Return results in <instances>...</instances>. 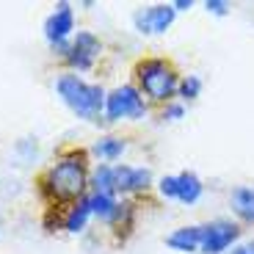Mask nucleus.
<instances>
[{"label": "nucleus", "instance_id": "1", "mask_svg": "<svg viewBox=\"0 0 254 254\" xmlns=\"http://www.w3.org/2000/svg\"><path fill=\"white\" fill-rule=\"evenodd\" d=\"M86 177L89 172L83 152H69L45 174V190L56 202H80L86 190Z\"/></svg>", "mask_w": 254, "mask_h": 254}, {"label": "nucleus", "instance_id": "2", "mask_svg": "<svg viewBox=\"0 0 254 254\" xmlns=\"http://www.w3.org/2000/svg\"><path fill=\"white\" fill-rule=\"evenodd\" d=\"M58 97H61L80 119H97L100 111L105 108V91L100 86L80 80L77 75H61L56 83Z\"/></svg>", "mask_w": 254, "mask_h": 254}, {"label": "nucleus", "instance_id": "3", "mask_svg": "<svg viewBox=\"0 0 254 254\" xmlns=\"http://www.w3.org/2000/svg\"><path fill=\"white\" fill-rule=\"evenodd\" d=\"M135 75H138L141 91L155 102H172V97L180 91L177 72H174L166 61H160V58L141 61L138 69H135Z\"/></svg>", "mask_w": 254, "mask_h": 254}, {"label": "nucleus", "instance_id": "4", "mask_svg": "<svg viewBox=\"0 0 254 254\" xmlns=\"http://www.w3.org/2000/svg\"><path fill=\"white\" fill-rule=\"evenodd\" d=\"M146 114L144 97L135 86H119L105 97V116L108 122L116 119H141Z\"/></svg>", "mask_w": 254, "mask_h": 254}, {"label": "nucleus", "instance_id": "5", "mask_svg": "<svg viewBox=\"0 0 254 254\" xmlns=\"http://www.w3.org/2000/svg\"><path fill=\"white\" fill-rule=\"evenodd\" d=\"M72 28H75V14H72V6L69 3H58L56 11L47 17L45 22V36L47 42H50L56 50H61L64 56H66V50H69V45H66V39H69Z\"/></svg>", "mask_w": 254, "mask_h": 254}, {"label": "nucleus", "instance_id": "6", "mask_svg": "<svg viewBox=\"0 0 254 254\" xmlns=\"http://www.w3.org/2000/svg\"><path fill=\"white\" fill-rule=\"evenodd\" d=\"M238 235H241L238 224L224 221V218L221 221H213V224H204L202 227V249L199 252L202 254H221L238 241Z\"/></svg>", "mask_w": 254, "mask_h": 254}, {"label": "nucleus", "instance_id": "7", "mask_svg": "<svg viewBox=\"0 0 254 254\" xmlns=\"http://www.w3.org/2000/svg\"><path fill=\"white\" fill-rule=\"evenodd\" d=\"M174 14H177L174 6L160 3V6L138 8V11L133 14V22H135V28H138L141 33H166L174 22Z\"/></svg>", "mask_w": 254, "mask_h": 254}, {"label": "nucleus", "instance_id": "8", "mask_svg": "<svg viewBox=\"0 0 254 254\" xmlns=\"http://www.w3.org/2000/svg\"><path fill=\"white\" fill-rule=\"evenodd\" d=\"M100 39L89 31H77V36L72 39L69 50H66V61L75 66V69H89L94 58L100 56Z\"/></svg>", "mask_w": 254, "mask_h": 254}, {"label": "nucleus", "instance_id": "9", "mask_svg": "<svg viewBox=\"0 0 254 254\" xmlns=\"http://www.w3.org/2000/svg\"><path fill=\"white\" fill-rule=\"evenodd\" d=\"M152 183L149 169H135V166H116V190L122 193H135L146 190Z\"/></svg>", "mask_w": 254, "mask_h": 254}, {"label": "nucleus", "instance_id": "10", "mask_svg": "<svg viewBox=\"0 0 254 254\" xmlns=\"http://www.w3.org/2000/svg\"><path fill=\"white\" fill-rule=\"evenodd\" d=\"M166 243L177 252H199L202 249V227H180L166 238Z\"/></svg>", "mask_w": 254, "mask_h": 254}, {"label": "nucleus", "instance_id": "11", "mask_svg": "<svg viewBox=\"0 0 254 254\" xmlns=\"http://www.w3.org/2000/svg\"><path fill=\"white\" fill-rule=\"evenodd\" d=\"M89 204H91V216L102 218V221H114V218L122 216V204L114 196H105V193H91Z\"/></svg>", "mask_w": 254, "mask_h": 254}, {"label": "nucleus", "instance_id": "12", "mask_svg": "<svg viewBox=\"0 0 254 254\" xmlns=\"http://www.w3.org/2000/svg\"><path fill=\"white\" fill-rule=\"evenodd\" d=\"M199 196H202V180L193 172L177 174V199L180 202L193 204V202H199Z\"/></svg>", "mask_w": 254, "mask_h": 254}, {"label": "nucleus", "instance_id": "13", "mask_svg": "<svg viewBox=\"0 0 254 254\" xmlns=\"http://www.w3.org/2000/svg\"><path fill=\"white\" fill-rule=\"evenodd\" d=\"M232 207L243 221L254 224V188H235L232 190Z\"/></svg>", "mask_w": 254, "mask_h": 254}, {"label": "nucleus", "instance_id": "14", "mask_svg": "<svg viewBox=\"0 0 254 254\" xmlns=\"http://www.w3.org/2000/svg\"><path fill=\"white\" fill-rule=\"evenodd\" d=\"M89 216H91L89 199H80V202H77L69 213H66V218H64V229H66V232H80V229H86Z\"/></svg>", "mask_w": 254, "mask_h": 254}, {"label": "nucleus", "instance_id": "15", "mask_svg": "<svg viewBox=\"0 0 254 254\" xmlns=\"http://www.w3.org/2000/svg\"><path fill=\"white\" fill-rule=\"evenodd\" d=\"M94 193H105L114 196L116 193V169L108 163H100L94 172Z\"/></svg>", "mask_w": 254, "mask_h": 254}, {"label": "nucleus", "instance_id": "16", "mask_svg": "<svg viewBox=\"0 0 254 254\" xmlns=\"http://www.w3.org/2000/svg\"><path fill=\"white\" fill-rule=\"evenodd\" d=\"M122 152H125V141L116 135H105L94 144V155H100L102 160H116L122 158Z\"/></svg>", "mask_w": 254, "mask_h": 254}, {"label": "nucleus", "instance_id": "17", "mask_svg": "<svg viewBox=\"0 0 254 254\" xmlns=\"http://www.w3.org/2000/svg\"><path fill=\"white\" fill-rule=\"evenodd\" d=\"M199 94H202V80L196 75H185L180 80V97L183 100H196Z\"/></svg>", "mask_w": 254, "mask_h": 254}, {"label": "nucleus", "instance_id": "18", "mask_svg": "<svg viewBox=\"0 0 254 254\" xmlns=\"http://www.w3.org/2000/svg\"><path fill=\"white\" fill-rule=\"evenodd\" d=\"M160 193L166 199H177V177H163L160 180Z\"/></svg>", "mask_w": 254, "mask_h": 254}, {"label": "nucleus", "instance_id": "19", "mask_svg": "<svg viewBox=\"0 0 254 254\" xmlns=\"http://www.w3.org/2000/svg\"><path fill=\"white\" fill-rule=\"evenodd\" d=\"M183 114H185V108L180 105V102H169L166 105V111H163V119H183Z\"/></svg>", "mask_w": 254, "mask_h": 254}, {"label": "nucleus", "instance_id": "20", "mask_svg": "<svg viewBox=\"0 0 254 254\" xmlns=\"http://www.w3.org/2000/svg\"><path fill=\"white\" fill-rule=\"evenodd\" d=\"M204 8H207V11H213V14H218V17H224V14H227V8H229V3H227V0H207V3H204Z\"/></svg>", "mask_w": 254, "mask_h": 254}, {"label": "nucleus", "instance_id": "21", "mask_svg": "<svg viewBox=\"0 0 254 254\" xmlns=\"http://www.w3.org/2000/svg\"><path fill=\"white\" fill-rule=\"evenodd\" d=\"M172 6H174V11H188L190 0H177V3H172Z\"/></svg>", "mask_w": 254, "mask_h": 254}, {"label": "nucleus", "instance_id": "22", "mask_svg": "<svg viewBox=\"0 0 254 254\" xmlns=\"http://www.w3.org/2000/svg\"><path fill=\"white\" fill-rule=\"evenodd\" d=\"M232 254H254V249H252V243H246V246H238V249H232Z\"/></svg>", "mask_w": 254, "mask_h": 254}, {"label": "nucleus", "instance_id": "23", "mask_svg": "<svg viewBox=\"0 0 254 254\" xmlns=\"http://www.w3.org/2000/svg\"><path fill=\"white\" fill-rule=\"evenodd\" d=\"M252 249H254V243H252Z\"/></svg>", "mask_w": 254, "mask_h": 254}]
</instances>
